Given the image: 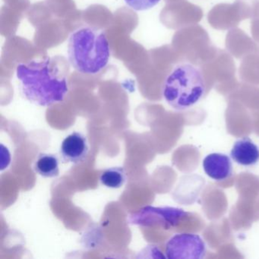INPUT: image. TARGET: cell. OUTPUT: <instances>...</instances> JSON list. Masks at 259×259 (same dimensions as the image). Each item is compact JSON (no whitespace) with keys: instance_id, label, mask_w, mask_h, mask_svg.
Instances as JSON below:
<instances>
[{"instance_id":"obj_1","label":"cell","mask_w":259,"mask_h":259,"mask_svg":"<svg viewBox=\"0 0 259 259\" xmlns=\"http://www.w3.org/2000/svg\"><path fill=\"white\" fill-rule=\"evenodd\" d=\"M16 75L24 96L36 105L48 107L58 104L64 101L69 92L67 78L50 58L20 63L16 68Z\"/></svg>"},{"instance_id":"obj_2","label":"cell","mask_w":259,"mask_h":259,"mask_svg":"<svg viewBox=\"0 0 259 259\" xmlns=\"http://www.w3.org/2000/svg\"><path fill=\"white\" fill-rule=\"evenodd\" d=\"M68 57L80 73L95 75L107 67L110 47L104 31L91 26L80 27L69 36Z\"/></svg>"},{"instance_id":"obj_3","label":"cell","mask_w":259,"mask_h":259,"mask_svg":"<svg viewBox=\"0 0 259 259\" xmlns=\"http://www.w3.org/2000/svg\"><path fill=\"white\" fill-rule=\"evenodd\" d=\"M205 92V80L201 69L183 63L177 65L166 76L162 94L171 107L183 111L196 105Z\"/></svg>"},{"instance_id":"obj_4","label":"cell","mask_w":259,"mask_h":259,"mask_svg":"<svg viewBox=\"0 0 259 259\" xmlns=\"http://www.w3.org/2000/svg\"><path fill=\"white\" fill-rule=\"evenodd\" d=\"M186 215V212L177 207L148 206L130 215L128 221L134 225L143 227L158 225L168 230L177 227Z\"/></svg>"},{"instance_id":"obj_5","label":"cell","mask_w":259,"mask_h":259,"mask_svg":"<svg viewBox=\"0 0 259 259\" xmlns=\"http://www.w3.org/2000/svg\"><path fill=\"white\" fill-rule=\"evenodd\" d=\"M169 259H201L206 254V245L199 235L179 233L168 240L165 248Z\"/></svg>"},{"instance_id":"obj_6","label":"cell","mask_w":259,"mask_h":259,"mask_svg":"<svg viewBox=\"0 0 259 259\" xmlns=\"http://www.w3.org/2000/svg\"><path fill=\"white\" fill-rule=\"evenodd\" d=\"M89 147L87 138L81 133H73L65 138L60 152L64 161L78 163L87 157Z\"/></svg>"},{"instance_id":"obj_7","label":"cell","mask_w":259,"mask_h":259,"mask_svg":"<svg viewBox=\"0 0 259 259\" xmlns=\"http://www.w3.org/2000/svg\"><path fill=\"white\" fill-rule=\"evenodd\" d=\"M204 172L215 181L221 182L230 178L233 174V163L227 154L213 153L204 157L202 162Z\"/></svg>"},{"instance_id":"obj_8","label":"cell","mask_w":259,"mask_h":259,"mask_svg":"<svg viewBox=\"0 0 259 259\" xmlns=\"http://www.w3.org/2000/svg\"><path fill=\"white\" fill-rule=\"evenodd\" d=\"M230 157L240 166H254L259 161V148L249 138L244 137L235 142Z\"/></svg>"},{"instance_id":"obj_9","label":"cell","mask_w":259,"mask_h":259,"mask_svg":"<svg viewBox=\"0 0 259 259\" xmlns=\"http://www.w3.org/2000/svg\"><path fill=\"white\" fill-rule=\"evenodd\" d=\"M34 169L37 174L45 178L58 177L60 174L58 158L54 154L41 153L34 163Z\"/></svg>"},{"instance_id":"obj_10","label":"cell","mask_w":259,"mask_h":259,"mask_svg":"<svg viewBox=\"0 0 259 259\" xmlns=\"http://www.w3.org/2000/svg\"><path fill=\"white\" fill-rule=\"evenodd\" d=\"M101 184L110 189H119L126 181V174L123 167L115 166L103 171L100 177Z\"/></svg>"},{"instance_id":"obj_11","label":"cell","mask_w":259,"mask_h":259,"mask_svg":"<svg viewBox=\"0 0 259 259\" xmlns=\"http://www.w3.org/2000/svg\"><path fill=\"white\" fill-rule=\"evenodd\" d=\"M160 0H125V3L135 11H147L157 6Z\"/></svg>"}]
</instances>
